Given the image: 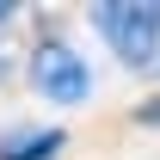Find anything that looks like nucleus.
<instances>
[{
  "label": "nucleus",
  "instance_id": "nucleus-3",
  "mask_svg": "<svg viewBox=\"0 0 160 160\" xmlns=\"http://www.w3.org/2000/svg\"><path fill=\"white\" fill-rule=\"evenodd\" d=\"M68 129H6L0 136V160H56Z\"/></svg>",
  "mask_w": 160,
  "mask_h": 160
},
{
  "label": "nucleus",
  "instance_id": "nucleus-5",
  "mask_svg": "<svg viewBox=\"0 0 160 160\" xmlns=\"http://www.w3.org/2000/svg\"><path fill=\"white\" fill-rule=\"evenodd\" d=\"M12 12H19V6H12V0H0V25H12Z\"/></svg>",
  "mask_w": 160,
  "mask_h": 160
},
{
  "label": "nucleus",
  "instance_id": "nucleus-2",
  "mask_svg": "<svg viewBox=\"0 0 160 160\" xmlns=\"http://www.w3.org/2000/svg\"><path fill=\"white\" fill-rule=\"evenodd\" d=\"M25 74H31V86H37V99H49V105H86L92 99V68H86L80 49L68 37H56V31L31 43Z\"/></svg>",
  "mask_w": 160,
  "mask_h": 160
},
{
  "label": "nucleus",
  "instance_id": "nucleus-1",
  "mask_svg": "<svg viewBox=\"0 0 160 160\" xmlns=\"http://www.w3.org/2000/svg\"><path fill=\"white\" fill-rule=\"evenodd\" d=\"M92 25H99L105 49L123 68H154L160 62V6H148V0H105V6H92Z\"/></svg>",
  "mask_w": 160,
  "mask_h": 160
},
{
  "label": "nucleus",
  "instance_id": "nucleus-4",
  "mask_svg": "<svg viewBox=\"0 0 160 160\" xmlns=\"http://www.w3.org/2000/svg\"><path fill=\"white\" fill-rule=\"evenodd\" d=\"M136 123H148V129H160V99H142V105H136Z\"/></svg>",
  "mask_w": 160,
  "mask_h": 160
},
{
  "label": "nucleus",
  "instance_id": "nucleus-6",
  "mask_svg": "<svg viewBox=\"0 0 160 160\" xmlns=\"http://www.w3.org/2000/svg\"><path fill=\"white\" fill-rule=\"evenodd\" d=\"M6 74H12V56H6V49H0V80H6Z\"/></svg>",
  "mask_w": 160,
  "mask_h": 160
}]
</instances>
